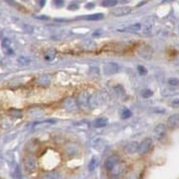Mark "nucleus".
<instances>
[{"mask_svg": "<svg viewBox=\"0 0 179 179\" xmlns=\"http://www.w3.org/2000/svg\"><path fill=\"white\" fill-rule=\"evenodd\" d=\"M23 164L24 168L27 170L28 172L32 173L34 172H36V170L37 168V160L34 156L32 155H26L23 159Z\"/></svg>", "mask_w": 179, "mask_h": 179, "instance_id": "1", "label": "nucleus"}, {"mask_svg": "<svg viewBox=\"0 0 179 179\" xmlns=\"http://www.w3.org/2000/svg\"><path fill=\"white\" fill-rule=\"evenodd\" d=\"M151 145H152V140L151 138H146L139 144L137 152L140 155L146 154V153H148V151H150L151 148Z\"/></svg>", "mask_w": 179, "mask_h": 179, "instance_id": "2", "label": "nucleus"}, {"mask_svg": "<svg viewBox=\"0 0 179 179\" xmlns=\"http://www.w3.org/2000/svg\"><path fill=\"white\" fill-rule=\"evenodd\" d=\"M120 70V67L118 66V64L114 62H108L106 64L104 65V72L105 75H112L116 74Z\"/></svg>", "mask_w": 179, "mask_h": 179, "instance_id": "3", "label": "nucleus"}, {"mask_svg": "<svg viewBox=\"0 0 179 179\" xmlns=\"http://www.w3.org/2000/svg\"><path fill=\"white\" fill-rule=\"evenodd\" d=\"M119 161H120V157L116 154H113V155H110L107 159L105 161V168L107 170H111L114 167L115 165L117 163H119Z\"/></svg>", "mask_w": 179, "mask_h": 179, "instance_id": "4", "label": "nucleus"}, {"mask_svg": "<svg viewBox=\"0 0 179 179\" xmlns=\"http://www.w3.org/2000/svg\"><path fill=\"white\" fill-rule=\"evenodd\" d=\"M166 135V126L163 123H159L158 126H155L154 130H153V136L157 140H160Z\"/></svg>", "mask_w": 179, "mask_h": 179, "instance_id": "5", "label": "nucleus"}, {"mask_svg": "<svg viewBox=\"0 0 179 179\" xmlns=\"http://www.w3.org/2000/svg\"><path fill=\"white\" fill-rule=\"evenodd\" d=\"M167 126L170 129L179 127V114H173L172 116H170L167 121Z\"/></svg>", "mask_w": 179, "mask_h": 179, "instance_id": "6", "label": "nucleus"}, {"mask_svg": "<svg viewBox=\"0 0 179 179\" xmlns=\"http://www.w3.org/2000/svg\"><path fill=\"white\" fill-rule=\"evenodd\" d=\"M131 12L130 7H120L112 11V15L115 16H123L126 15H129Z\"/></svg>", "mask_w": 179, "mask_h": 179, "instance_id": "7", "label": "nucleus"}, {"mask_svg": "<svg viewBox=\"0 0 179 179\" xmlns=\"http://www.w3.org/2000/svg\"><path fill=\"white\" fill-rule=\"evenodd\" d=\"M51 80H52V77L51 75L48 74H43L40 75L37 79V83L40 85V86H48L51 83Z\"/></svg>", "mask_w": 179, "mask_h": 179, "instance_id": "8", "label": "nucleus"}, {"mask_svg": "<svg viewBox=\"0 0 179 179\" xmlns=\"http://www.w3.org/2000/svg\"><path fill=\"white\" fill-rule=\"evenodd\" d=\"M138 147H139V144L137 142H130L126 145L123 150H125L126 153H129V154H133V153L138 151Z\"/></svg>", "mask_w": 179, "mask_h": 179, "instance_id": "9", "label": "nucleus"}, {"mask_svg": "<svg viewBox=\"0 0 179 179\" xmlns=\"http://www.w3.org/2000/svg\"><path fill=\"white\" fill-rule=\"evenodd\" d=\"M126 170V165L125 163H117L116 165H115V167L110 170L111 172V173L113 174V175L117 176V175H120V174H122L123 172Z\"/></svg>", "mask_w": 179, "mask_h": 179, "instance_id": "10", "label": "nucleus"}, {"mask_svg": "<svg viewBox=\"0 0 179 179\" xmlns=\"http://www.w3.org/2000/svg\"><path fill=\"white\" fill-rule=\"evenodd\" d=\"M104 18V15L103 14H101V12H98V14H93V15L83 16V19L89 20V21H97V20L103 19Z\"/></svg>", "mask_w": 179, "mask_h": 179, "instance_id": "11", "label": "nucleus"}, {"mask_svg": "<svg viewBox=\"0 0 179 179\" xmlns=\"http://www.w3.org/2000/svg\"><path fill=\"white\" fill-rule=\"evenodd\" d=\"M61 173L58 172H49L42 175L41 179H61Z\"/></svg>", "mask_w": 179, "mask_h": 179, "instance_id": "12", "label": "nucleus"}, {"mask_svg": "<svg viewBox=\"0 0 179 179\" xmlns=\"http://www.w3.org/2000/svg\"><path fill=\"white\" fill-rule=\"evenodd\" d=\"M142 26L140 23H135V24H132L130 26L126 27V29L123 30H121V31H123V32H129V33H137L139 32L140 30H141Z\"/></svg>", "mask_w": 179, "mask_h": 179, "instance_id": "13", "label": "nucleus"}, {"mask_svg": "<svg viewBox=\"0 0 179 179\" xmlns=\"http://www.w3.org/2000/svg\"><path fill=\"white\" fill-rule=\"evenodd\" d=\"M107 123H108L107 118L102 117V118H99V119H97V120H96L95 126L98 127V129H101V127H104L105 126H107Z\"/></svg>", "mask_w": 179, "mask_h": 179, "instance_id": "14", "label": "nucleus"}, {"mask_svg": "<svg viewBox=\"0 0 179 179\" xmlns=\"http://www.w3.org/2000/svg\"><path fill=\"white\" fill-rule=\"evenodd\" d=\"M119 1L126 2L125 0H104V1L102 2V6H103V7H106V8L114 7V6L117 5Z\"/></svg>", "mask_w": 179, "mask_h": 179, "instance_id": "15", "label": "nucleus"}, {"mask_svg": "<svg viewBox=\"0 0 179 179\" xmlns=\"http://www.w3.org/2000/svg\"><path fill=\"white\" fill-rule=\"evenodd\" d=\"M139 54H140V56H141L142 58L148 59V58H151L152 52H151V49L147 47V48H143L142 50H140L139 51Z\"/></svg>", "mask_w": 179, "mask_h": 179, "instance_id": "16", "label": "nucleus"}, {"mask_svg": "<svg viewBox=\"0 0 179 179\" xmlns=\"http://www.w3.org/2000/svg\"><path fill=\"white\" fill-rule=\"evenodd\" d=\"M80 104H82L83 105H86L88 104L89 103V96L87 93H83V94H80Z\"/></svg>", "mask_w": 179, "mask_h": 179, "instance_id": "17", "label": "nucleus"}, {"mask_svg": "<svg viewBox=\"0 0 179 179\" xmlns=\"http://www.w3.org/2000/svg\"><path fill=\"white\" fill-rule=\"evenodd\" d=\"M55 57H56V52H55L54 50H50V51H48V52L46 53V54H45V56H44L45 59H46V61H53V59L55 58Z\"/></svg>", "mask_w": 179, "mask_h": 179, "instance_id": "18", "label": "nucleus"}, {"mask_svg": "<svg viewBox=\"0 0 179 179\" xmlns=\"http://www.w3.org/2000/svg\"><path fill=\"white\" fill-rule=\"evenodd\" d=\"M98 166V160L97 158H92L91 161L89 162V165H88V170H90V172H93Z\"/></svg>", "mask_w": 179, "mask_h": 179, "instance_id": "19", "label": "nucleus"}, {"mask_svg": "<svg viewBox=\"0 0 179 179\" xmlns=\"http://www.w3.org/2000/svg\"><path fill=\"white\" fill-rule=\"evenodd\" d=\"M28 150L30 151H36L38 148V143L37 142H30L28 144Z\"/></svg>", "mask_w": 179, "mask_h": 179, "instance_id": "20", "label": "nucleus"}, {"mask_svg": "<svg viewBox=\"0 0 179 179\" xmlns=\"http://www.w3.org/2000/svg\"><path fill=\"white\" fill-rule=\"evenodd\" d=\"M121 117H122V119H127V118H129V117H131V111L129 109H127V108H125L122 111V113H121Z\"/></svg>", "mask_w": 179, "mask_h": 179, "instance_id": "21", "label": "nucleus"}, {"mask_svg": "<svg viewBox=\"0 0 179 179\" xmlns=\"http://www.w3.org/2000/svg\"><path fill=\"white\" fill-rule=\"evenodd\" d=\"M153 95V92L151 90V89H145L142 92V97L145 98V99H148V98H150Z\"/></svg>", "mask_w": 179, "mask_h": 179, "instance_id": "22", "label": "nucleus"}, {"mask_svg": "<svg viewBox=\"0 0 179 179\" xmlns=\"http://www.w3.org/2000/svg\"><path fill=\"white\" fill-rule=\"evenodd\" d=\"M3 47L5 48L6 52H7L8 54H12V50H11V48H10V41L8 40V39H5V40L3 41Z\"/></svg>", "mask_w": 179, "mask_h": 179, "instance_id": "23", "label": "nucleus"}, {"mask_svg": "<svg viewBox=\"0 0 179 179\" xmlns=\"http://www.w3.org/2000/svg\"><path fill=\"white\" fill-rule=\"evenodd\" d=\"M168 83L170 85H172V86H177L179 85V80L176 78H170L168 80Z\"/></svg>", "mask_w": 179, "mask_h": 179, "instance_id": "24", "label": "nucleus"}, {"mask_svg": "<svg viewBox=\"0 0 179 179\" xmlns=\"http://www.w3.org/2000/svg\"><path fill=\"white\" fill-rule=\"evenodd\" d=\"M18 62L20 63L21 65H27L28 63L30 62V59L28 58H25V57H20L18 58Z\"/></svg>", "mask_w": 179, "mask_h": 179, "instance_id": "25", "label": "nucleus"}, {"mask_svg": "<svg viewBox=\"0 0 179 179\" xmlns=\"http://www.w3.org/2000/svg\"><path fill=\"white\" fill-rule=\"evenodd\" d=\"M137 69H138V72L141 75H147V73H148V70L144 66H142V65H138Z\"/></svg>", "mask_w": 179, "mask_h": 179, "instance_id": "26", "label": "nucleus"}, {"mask_svg": "<svg viewBox=\"0 0 179 179\" xmlns=\"http://www.w3.org/2000/svg\"><path fill=\"white\" fill-rule=\"evenodd\" d=\"M170 106L173 108H178L179 107V100L176 99V100H173L172 103H170Z\"/></svg>", "mask_w": 179, "mask_h": 179, "instance_id": "27", "label": "nucleus"}, {"mask_svg": "<svg viewBox=\"0 0 179 179\" xmlns=\"http://www.w3.org/2000/svg\"><path fill=\"white\" fill-rule=\"evenodd\" d=\"M54 4L57 7H62L63 6V0H54Z\"/></svg>", "mask_w": 179, "mask_h": 179, "instance_id": "28", "label": "nucleus"}, {"mask_svg": "<svg viewBox=\"0 0 179 179\" xmlns=\"http://www.w3.org/2000/svg\"><path fill=\"white\" fill-rule=\"evenodd\" d=\"M68 9H69V10H78L79 9V6L77 5V4L72 3V4H70L69 6H68Z\"/></svg>", "mask_w": 179, "mask_h": 179, "instance_id": "29", "label": "nucleus"}, {"mask_svg": "<svg viewBox=\"0 0 179 179\" xmlns=\"http://www.w3.org/2000/svg\"><path fill=\"white\" fill-rule=\"evenodd\" d=\"M174 63H175L176 65H178V66H179V56H178V57H176V58L174 59Z\"/></svg>", "mask_w": 179, "mask_h": 179, "instance_id": "30", "label": "nucleus"}, {"mask_svg": "<svg viewBox=\"0 0 179 179\" xmlns=\"http://www.w3.org/2000/svg\"><path fill=\"white\" fill-rule=\"evenodd\" d=\"M39 4H40V7H43L44 4H45V0H40L39 1Z\"/></svg>", "mask_w": 179, "mask_h": 179, "instance_id": "31", "label": "nucleus"}, {"mask_svg": "<svg viewBox=\"0 0 179 179\" xmlns=\"http://www.w3.org/2000/svg\"><path fill=\"white\" fill-rule=\"evenodd\" d=\"M93 7H94V5H93V4H87V5H86L87 9H91V8H93Z\"/></svg>", "mask_w": 179, "mask_h": 179, "instance_id": "32", "label": "nucleus"}, {"mask_svg": "<svg viewBox=\"0 0 179 179\" xmlns=\"http://www.w3.org/2000/svg\"><path fill=\"white\" fill-rule=\"evenodd\" d=\"M172 1H173V0H163V1H162V3H163V4H166V3H170V2H172Z\"/></svg>", "mask_w": 179, "mask_h": 179, "instance_id": "33", "label": "nucleus"}]
</instances>
